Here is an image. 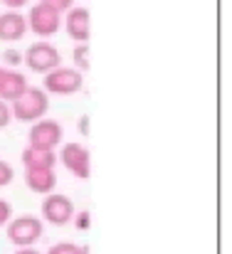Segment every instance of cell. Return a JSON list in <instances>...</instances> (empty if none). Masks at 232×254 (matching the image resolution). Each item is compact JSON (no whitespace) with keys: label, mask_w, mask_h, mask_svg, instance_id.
Wrapping results in <instances>:
<instances>
[{"label":"cell","mask_w":232,"mask_h":254,"mask_svg":"<svg viewBox=\"0 0 232 254\" xmlns=\"http://www.w3.org/2000/svg\"><path fill=\"white\" fill-rule=\"evenodd\" d=\"M62 27L70 35V40H75L77 45L89 42V37H91V15H89V10L81 7V5L70 7L62 15Z\"/></svg>","instance_id":"cell-9"},{"label":"cell","mask_w":232,"mask_h":254,"mask_svg":"<svg viewBox=\"0 0 232 254\" xmlns=\"http://www.w3.org/2000/svg\"><path fill=\"white\" fill-rule=\"evenodd\" d=\"M17 64H22V52H17V50H5V52H2V67H5V69H15Z\"/></svg>","instance_id":"cell-16"},{"label":"cell","mask_w":232,"mask_h":254,"mask_svg":"<svg viewBox=\"0 0 232 254\" xmlns=\"http://www.w3.org/2000/svg\"><path fill=\"white\" fill-rule=\"evenodd\" d=\"M25 20H27V32H35L37 37H52L62 30V15L55 7L45 5L42 0H37L30 7Z\"/></svg>","instance_id":"cell-5"},{"label":"cell","mask_w":232,"mask_h":254,"mask_svg":"<svg viewBox=\"0 0 232 254\" xmlns=\"http://www.w3.org/2000/svg\"><path fill=\"white\" fill-rule=\"evenodd\" d=\"M12 254H42V252H37L35 247H17Z\"/></svg>","instance_id":"cell-24"},{"label":"cell","mask_w":232,"mask_h":254,"mask_svg":"<svg viewBox=\"0 0 232 254\" xmlns=\"http://www.w3.org/2000/svg\"><path fill=\"white\" fill-rule=\"evenodd\" d=\"M40 212H42V222H50L55 227H65V225L72 222L77 210H75V202L67 195L50 192V195H45V200L40 205Z\"/></svg>","instance_id":"cell-8"},{"label":"cell","mask_w":232,"mask_h":254,"mask_svg":"<svg viewBox=\"0 0 232 254\" xmlns=\"http://www.w3.org/2000/svg\"><path fill=\"white\" fill-rule=\"evenodd\" d=\"M22 64H25L30 72L45 77L47 72H52V69H57V67L62 64V55H60V50H57L52 42L37 40V42H32V45L22 52Z\"/></svg>","instance_id":"cell-3"},{"label":"cell","mask_w":232,"mask_h":254,"mask_svg":"<svg viewBox=\"0 0 232 254\" xmlns=\"http://www.w3.org/2000/svg\"><path fill=\"white\" fill-rule=\"evenodd\" d=\"M50 111V94L42 86H27L22 96H17L10 104V114L15 121L22 124H35L40 119H45Z\"/></svg>","instance_id":"cell-1"},{"label":"cell","mask_w":232,"mask_h":254,"mask_svg":"<svg viewBox=\"0 0 232 254\" xmlns=\"http://www.w3.org/2000/svg\"><path fill=\"white\" fill-rule=\"evenodd\" d=\"M45 5H50V7H55L60 15H65L70 7H75V0H42Z\"/></svg>","instance_id":"cell-18"},{"label":"cell","mask_w":232,"mask_h":254,"mask_svg":"<svg viewBox=\"0 0 232 254\" xmlns=\"http://www.w3.org/2000/svg\"><path fill=\"white\" fill-rule=\"evenodd\" d=\"M79 133L81 136H89V116H81L79 119Z\"/></svg>","instance_id":"cell-23"},{"label":"cell","mask_w":232,"mask_h":254,"mask_svg":"<svg viewBox=\"0 0 232 254\" xmlns=\"http://www.w3.org/2000/svg\"><path fill=\"white\" fill-rule=\"evenodd\" d=\"M12 121V114H10V104L0 99V128H5L7 124Z\"/></svg>","instance_id":"cell-20"},{"label":"cell","mask_w":232,"mask_h":254,"mask_svg":"<svg viewBox=\"0 0 232 254\" xmlns=\"http://www.w3.org/2000/svg\"><path fill=\"white\" fill-rule=\"evenodd\" d=\"M81 86H84V74L77 72L75 67H62V64L47 72L42 79V89L52 96H72L81 91Z\"/></svg>","instance_id":"cell-4"},{"label":"cell","mask_w":232,"mask_h":254,"mask_svg":"<svg viewBox=\"0 0 232 254\" xmlns=\"http://www.w3.org/2000/svg\"><path fill=\"white\" fill-rule=\"evenodd\" d=\"M72 222L77 225V230H86V227L91 225V215H89V212H75Z\"/></svg>","instance_id":"cell-21"},{"label":"cell","mask_w":232,"mask_h":254,"mask_svg":"<svg viewBox=\"0 0 232 254\" xmlns=\"http://www.w3.org/2000/svg\"><path fill=\"white\" fill-rule=\"evenodd\" d=\"M30 0H0V5H5L7 10H20V7H25Z\"/></svg>","instance_id":"cell-22"},{"label":"cell","mask_w":232,"mask_h":254,"mask_svg":"<svg viewBox=\"0 0 232 254\" xmlns=\"http://www.w3.org/2000/svg\"><path fill=\"white\" fill-rule=\"evenodd\" d=\"M65 138V128L57 119H40L30 124L27 131V146L37 151H55Z\"/></svg>","instance_id":"cell-6"},{"label":"cell","mask_w":232,"mask_h":254,"mask_svg":"<svg viewBox=\"0 0 232 254\" xmlns=\"http://www.w3.org/2000/svg\"><path fill=\"white\" fill-rule=\"evenodd\" d=\"M45 254H89V250L81 247V245H75V242H57Z\"/></svg>","instance_id":"cell-15"},{"label":"cell","mask_w":232,"mask_h":254,"mask_svg":"<svg viewBox=\"0 0 232 254\" xmlns=\"http://www.w3.org/2000/svg\"><path fill=\"white\" fill-rule=\"evenodd\" d=\"M72 67L77 72H86L91 67V50H89V42H81V45H75L72 50Z\"/></svg>","instance_id":"cell-14"},{"label":"cell","mask_w":232,"mask_h":254,"mask_svg":"<svg viewBox=\"0 0 232 254\" xmlns=\"http://www.w3.org/2000/svg\"><path fill=\"white\" fill-rule=\"evenodd\" d=\"M27 86H30L27 84V77H25L22 72H17V69H7L5 77H2V82H0V99L7 101V104H12L17 96L25 94Z\"/></svg>","instance_id":"cell-12"},{"label":"cell","mask_w":232,"mask_h":254,"mask_svg":"<svg viewBox=\"0 0 232 254\" xmlns=\"http://www.w3.org/2000/svg\"><path fill=\"white\" fill-rule=\"evenodd\" d=\"M57 163H62L75 178L84 180V178L91 175V151L84 143H77V141L65 143L62 151L57 153Z\"/></svg>","instance_id":"cell-7"},{"label":"cell","mask_w":232,"mask_h":254,"mask_svg":"<svg viewBox=\"0 0 232 254\" xmlns=\"http://www.w3.org/2000/svg\"><path fill=\"white\" fill-rule=\"evenodd\" d=\"M27 35V20L20 10L0 12V42H20Z\"/></svg>","instance_id":"cell-10"},{"label":"cell","mask_w":232,"mask_h":254,"mask_svg":"<svg viewBox=\"0 0 232 254\" xmlns=\"http://www.w3.org/2000/svg\"><path fill=\"white\" fill-rule=\"evenodd\" d=\"M20 161L25 168H55L57 166V153L55 151H37L25 146L20 153Z\"/></svg>","instance_id":"cell-13"},{"label":"cell","mask_w":232,"mask_h":254,"mask_svg":"<svg viewBox=\"0 0 232 254\" xmlns=\"http://www.w3.org/2000/svg\"><path fill=\"white\" fill-rule=\"evenodd\" d=\"M27 190L37 192V195H50L57 188V173L55 168H25L22 173Z\"/></svg>","instance_id":"cell-11"},{"label":"cell","mask_w":232,"mask_h":254,"mask_svg":"<svg viewBox=\"0 0 232 254\" xmlns=\"http://www.w3.org/2000/svg\"><path fill=\"white\" fill-rule=\"evenodd\" d=\"M5 72H7V69H5V67L0 64V82H2V77H5Z\"/></svg>","instance_id":"cell-25"},{"label":"cell","mask_w":232,"mask_h":254,"mask_svg":"<svg viewBox=\"0 0 232 254\" xmlns=\"http://www.w3.org/2000/svg\"><path fill=\"white\" fill-rule=\"evenodd\" d=\"M42 235H45V222L35 215H20L5 225V237L15 250L17 247H35L42 240Z\"/></svg>","instance_id":"cell-2"},{"label":"cell","mask_w":232,"mask_h":254,"mask_svg":"<svg viewBox=\"0 0 232 254\" xmlns=\"http://www.w3.org/2000/svg\"><path fill=\"white\" fill-rule=\"evenodd\" d=\"M10 220H12V207H10V202H7V200H2V197H0V227H5Z\"/></svg>","instance_id":"cell-19"},{"label":"cell","mask_w":232,"mask_h":254,"mask_svg":"<svg viewBox=\"0 0 232 254\" xmlns=\"http://www.w3.org/2000/svg\"><path fill=\"white\" fill-rule=\"evenodd\" d=\"M12 178H15V170L10 163H5L2 158H0V188H5V185H10L12 183Z\"/></svg>","instance_id":"cell-17"}]
</instances>
